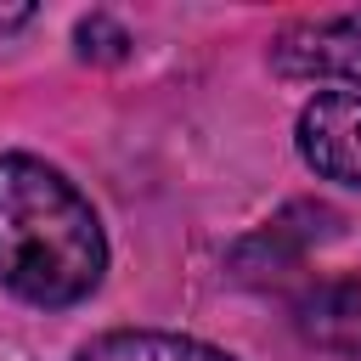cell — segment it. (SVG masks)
I'll return each instance as SVG.
<instances>
[{
  "label": "cell",
  "mask_w": 361,
  "mask_h": 361,
  "mask_svg": "<svg viewBox=\"0 0 361 361\" xmlns=\"http://www.w3.org/2000/svg\"><path fill=\"white\" fill-rule=\"evenodd\" d=\"M107 271V237L85 192L28 152H0V282L39 305H79Z\"/></svg>",
  "instance_id": "1"
},
{
  "label": "cell",
  "mask_w": 361,
  "mask_h": 361,
  "mask_svg": "<svg viewBox=\"0 0 361 361\" xmlns=\"http://www.w3.org/2000/svg\"><path fill=\"white\" fill-rule=\"evenodd\" d=\"M299 158L338 186H361V96L322 90L299 107Z\"/></svg>",
  "instance_id": "2"
},
{
  "label": "cell",
  "mask_w": 361,
  "mask_h": 361,
  "mask_svg": "<svg viewBox=\"0 0 361 361\" xmlns=\"http://www.w3.org/2000/svg\"><path fill=\"white\" fill-rule=\"evenodd\" d=\"M271 62L293 79H344L361 85V11L299 23L271 45Z\"/></svg>",
  "instance_id": "3"
},
{
  "label": "cell",
  "mask_w": 361,
  "mask_h": 361,
  "mask_svg": "<svg viewBox=\"0 0 361 361\" xmlns=\"http://www.w3.org/2000/svg\"><path fill=\"white\" fill-rule=\"evenodd\" d=\"M79 361H231L226 350L203 344V338H180V333H102L79 350Z\"/></svg>",
  "instance_id": "4"
},
{
  "label": "cell",
  "mask_w": 361,
  "mask_h": 361,
  "mask_svg": "<svg viewBox=\"0 0 361 361\" xmlns=\"http://www.w3.org/2000/svg\"><path fill=\"white\" fill-rule=\"evenodd\" d=\"M28 17H34L28 6H0V34H6V28H23Z\"/></svg>",
  "instance_id": "5"
}]
</instances>
